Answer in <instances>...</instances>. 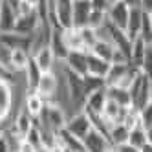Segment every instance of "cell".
I'll return each instance as SVG.
<instances>
[{
    "mask_svg": "<svg viewBox=\"0 0 152 152\" xmlns=\"http://www.w3.org/2000/svg\"><path fill=\"white\" fill-rule=\"evenodd\" d=\"M83 143H84V148L88 152H108V150H112V143L108 139V136L103 134L101 130L94 128V126L83 137Z\"/></svg>",
    "mask_w": 152,
    "mask_h": 152,
    "instance_id": "obj_4",
    "label": "cell"
},
{
    "mask_svg": "<svg viewBox=\"0 0 152 152\" xmlns=\"http://www.w3.org/2000/svg\"><path fill=\"white\" fill-rule=\"evenodd\" d=\"M128 132H130V128L125 123H112L108 126V139H110V143H112V150L117 145L126 143L128 141Z\"/></svg>",
    "mask_w": 152,
    "mask_h": 152,
    "instance_id": "obj_24",
    "label": "cell"
},
{
    "mask_svg": "<svg viewBox=\"0 0 152 152\" xmlns=\"http://www.w3.org/2000/svg\"><path fill=\"white\" fill-rule=\"evenodd\" d=\"M79 31H81V37H83L86 51H90V48L94 46V42L97 40V29H94L90 26H83V28H79Z\"/></svg>",
    "mask_w": 152,
    "mask_h": 152,
    "instance_id": "obj_35",
    "label": "cell"
},
{
    "mask_svg": "<svg viewBox=\"0 0 152 152\" xmlns=\"http://www.w3.org/2000/svg\"><path fill=\"white\" fill-rule=\"evenodd\" d=\"M106 22H108L106 11H95V9H92V13H90V17H88V24H86V26H90V28H94V29H99V28H103Z\"/></svg>",
    "mask_w": 152,
    "mask_h": 152,
    "instance_id": "obj_34",
    "label": "cell"
},
{
    "mask_svg": "<svg viewBox=\"0 0 152 152\" xmlns=\"http://www.w3.org/2000/svg\"><path fill=\"white\" fill-rule=\"evenodd\" d=\"M147 44H152V24H150V18H148V11L143 9V20H141V29H139V35Z\"/></svg>",
    "mask_w": 152,
    "mask_h": 152,
    "instance_id": "obj_33",
    "label": "cell"
},
{
    "mask_svg": "<svg viewBox=\"0 0 152 152\" xmlns=\"http://www.w3.org/2000/svg\"><path fill=\"white\" fill-rule=\"evenodd\" d=\"M0 79H6V81L15 83V73L9 70V68H6L4 64H0Z\"/></svg>",
    "mask_w": 152,
    "mask_h": 152,
    "instance_id": "obj_40",
    "label": "cell"
},
{
    "mask_svg": "<svg viewBox=\"0 0 152 152\" xmlns=\"http://www.w3.org/2000/svg\"><path fill=\"white\" fill-rule=\"evenodd\" d=\"M35 92L40 94L46 99V103H57V92H59V77L57 73L50 70V72H42L39 83L35 86Z\"/></svg>",
    "mask_w": 152,
    "mask_h": 152,
    "instance_id": "obj_3",
    "label": "cell"
},
{
    "mask_svg": "<svg viewBox=\"0 0 152 152\" xmlns=\"http://www.w3.org/2000/svg\"><path fill=\"white\" fill-rule=\"evenodd\" d=\"M141 20H143V7H141V6H132V7H130V13H128L126 28H125V31L128 33V37L132 40L139 35Z\"/></svg>",
    "mask_w": 152,
    "mask_h": 152,
    "instance_id": "obj_21",
    "label": "cell"
},
{
    "mask_svg": "<svg viewBox=\"0 0 152 152\" xmlns=\"http://www.w3.org/2000/svg\"><path fill=\"white\" fill-rule=\"evenodd\" d=\"M125 2L132 7V6H141V0H125Z\"/></svg>",
    "mask_w": 152,
    "mask_h": 152,
    "instance_id": "obj_43",
    "label": "cell"
},
{
    "mask_svg": "<svg viewBox=\"0 0 152 152\" xmlns=\"http://www.w3.org/2000/svg\"><path fill=\"white\" fill-rule=\"evenodd\" d=\"M125 110H126V106H121L119 103H115L114 99L108 97L104 106H103V114L101 115H103V119L108 125H112V123H123Z\"/></svg>",
    "mask_w": 152,
    "mask_h": 152,
    "instance_id": "obj_17",
    "label": "cell"
},
{
    "mask_svg": "<svg viewBox=\"0 0 152 152\" xmlns=\"http://www.w3.org/2000/svg\"><path fill=\"white\" fill-rule=\"evenodd\" d=\"M139 125L143 128H150L152 126V99L139 108Z\"/></svg>",
    "mask_w": 152,
    "mask_h": 152,
    "instance_id": "obj_36",
    "label": "cell"
},
{
    "mask_svg": "<svg viewBox=\"0 0 152 152\" xmlns=\"http://www.w3.org/2000/svg\"><path fill=\"white\" fill-rule=\"evenodd\" d=\"M0 42L6 44L7 48H26L31 53V42H33V35H24L18 31H4L0 33Z\"/></svg>",
    "mask_w": 152,
    "mask_h": 152,
    "instance_id": "obj_11",
    "label": "cell"
},
{
    "mask_svg": "<svg viewBox=\"0 0 152 152\" xmlns=\"http://www.w3.org/2000/svg\"><path fill=\"white\" fill-rule=\"evenodd\" d=\"M92 13V4L90 0H73V26L75 28H83L88 24V17Z\"/></svg>",
    "mask_w": 152,
    "mask_h": 152,
    "instance_id": "obj_16",
    "label": "cell"
},
{
    "mask_svg": "<svg viewBox=\"0 0 152 152\" xmlns=\"http://www.w3.org/2000/svg\"><path fill=\"white\" fill-rule=\"evenodd\" d=\"M33 125H35V117L31 115V114L26 110V108L22 106V108H20V112L17 114V117H15L13 128H15V130H17V132L22 136V137H24V136L28 134V130L33 126Z\"/></svg>",
    "mask_w": 152,
    "mask_h": 152,
    "instance_id": "obj_26",
    "label": "cell"
},
{
    "mask_svg": "<svg viewBox=\"0 0 152 152\" xmlns=\"http://www.w3.org/2000/svg\"><path fill=\"white\" fill-rule=\"evenodd\" d=\"M62 39H64V44L68 46L70 51H72V50H84V51H86L79 28H75V26L62 28Z\"/></svg>",
    "mask_w": 152,
    "mask_h": 152,
    "instance_id": "obj_25",
    "label": "cell"
},
{
    "mask_svg": "<svg viewBox=\"0 0 152 152\" xmlns=\"http://www.w3.org/2000/svg\"><path fill=\"white\" fill-rule=\"evenodd\" d=\"M92 126H94V125H92L90 115H88V114H86L83 108H81L79 112H75L73 115H70V117H68L66 126H64V128L70 130L72 134H75L77 137H81V139H83L86 134L90 132V128H92Z\"/></svg>",
    "mask_w": 152,
    "mask_h": 152,
    "instance_id": "obj_5",
    "label": "cell"
},
{
    "mask_svg": "<svg viewBox=\"0 0 152 152\" xmlns=\"http://www.w3.org/2000/svg\"><path fill=\"white\" fill-rule=\"evenodd\" d=\"M114 150H117V152H137L132 145H130V143H123V145H117Z\"/></svg>",
    "mask_w": 152,
    "mask_h": 152,
    "instance_id": "obj_41",
    "label": "cell"
},
{
    "mask_svg": "<svg viewBox=\"0 0 152 152\" xmlns=\"http://www.w3.org/2000/svg\"><path fill=\"white\" fill-rule=\"evenodd\" d=\"M106 92H108V97H110V99H114L121 106H130L132 104L128 88H123V86H106Z\"/></svg>",
    "mask_w": 152,
    "mask_h": 152,
    "instance_id": "obj_30",
    "label": "cell"
},
{
    "mask_svg": "<svg viewBox=\"0 0 152 152\" xmlns=\"http://www.w3.org/2000/svg\"><path fill=\"white\" fill-rule=\"evenodd\" d=\"M114 0H90L92 4V9H95V11H108V7L112 6Z\"/></svg>",
    "mask_w": 152,
    "mask_h": 152,
    "instance_id": "obj_38",
    "label": "cell"
},
{
    "mask_svg": "<svg viewBox=\"0 0 152 152\" xmlns=\"http://www.w3.org/2000/svg\"><path fill=\"white\" fill-rule=\"evenodd\" d=\"M128 66H130V61L126 62H110V66H108V72L104 75V86H114V84H119V81H121L125 77V73L128 72Z\"/></svg>",
    "mask_w": 152,
    "mask_h": 152,
    "instance_id": "obj_20",
    "label": "cell"
},
{
    "mask_svg": "<svg viewBox=\"0 0 152 152\" xmlns=\"http://www.w3.org/2000/svg\"><path fill=\"white\" fill-rule=\"evenodd\" d=\"M13 108V83L0 79V123H4Z\"/></svg>",
    "mask_w": 152,
    "mask_h": 152,
    "instance_id": "obj_9",
    "label": "cell"
},
{
    "mask_svg": "<svg viewBox=\"0 0 152 152\" xmlns=\"http://www.w3.org/2000/svg\"><path fill=\"white\" fill-rule=\"evenodd\" d=\"M24 139L31 145V148H33V150H46L44 148V143H42V134H40V130H39L37 125H33V126L28 130V134L24 136Z\"/></svg>",
    "mask_w": 152,
    "mask_h": 152,
    "instance_id": "obj_32",
    "label": "cell"
},
{
    "mask_svg": "<svg viewBox=\"0 0 152 152\" xmlns=\"http://www.w3.org/2000/svg\"><path fill=\"white\" fill-rule=\"evenodd\" d=\"M139 68H141V72L147 73L152 79V44H147V50H145V55H143V61H141Z\"/></svg>",
    "mask_w": 152,
    "mask_h": 152,
    "instance_id": "obj_37",
    "label": "cell"
},
{
    "mask_svg": "<svg viewBox=\"0 0 152 152\" xmlns=\"http://www.w3.org/2000/svg\"><path fill=\"white\" fill-rule=\"evenodd\" d=\"M17 4H11L9 0H2L0 4V33L11 31L17 22Z\"/></svg>",
    "mask_w": 152,
    "mask_h": 152,
    "instance_id": "obj_13",
    "label": "cell"
},
{
    "mask_svg": "<svg viewBox=\"0 0 152 152\" xmlns=\"http://www.w3.org/2000/svg\"><path fill=\"white\" fill-rule=\"evenodd\" d=\"M86 61H88V75L90 77H97V79H104V75L108 72V66H110V62L94 55L92 51H88V55H86Z\"/></svg>",
    "mask_w": 152,
    "mask_h": 152,
    "instance_id": "obj_23",
    "label": "cell"
},
{
    "mask_svg": "<svg viewBox=\"0 0 152 152\" xmlns=\"http://www.w3.org/2000/svg\"><path fill=\"white\" fill-rule=\"evenodd\" d=\"M22 73H24L26 90H28V92L35 90V86H37V83H39V77H40L42 70L37 66V62L33 61V57H29V62H28V66H26V70H24Z\"/></svg>",
    "mask_w": 152,
    "mask_h": 152,
    "instance_id": "obj_27",
    "label": "cell"
},
{
    "mask_svg": "<svg viewBox=\"0 0 152 152\" xmlns=\"http://www.w3.org/2000/svg\"><path fill=\"white\" fill-rule=\"evenodd\" d=\"M57 145L59 150H70V152H86L83 139L77 137L75 134H72L70 130L61 128L57 132Z\"/></svg>",
    "mask_w": 152,
    "mask_h": 152,
    "instance_id": "obj_10",
    "label": "cell"
},
{
    "mask_svg": "<svg viewBox=\"0 0 152 152\" xmlns=\"http://www.w3.org/2000/svg\"><path fill=\"white\" fill-rule=\"evenodd\" d=\"M9 150H13V148H11V141L7 137V132L0 130V152H9Z\"/></svg>",
    "mask_w": 152,
    "mask_h": 152,
    "instance_id": "obj_39",
    "label": "cell"
},
{
    "mask_svg": "<svg viewBox=\"0 0 152 152\" xmlns=\"http://www.w3.org/2000/svg\"><path fill=\"white\" fill-rule=\"evenodd\" d=\"M86 55H88V51L84 50H72L68 51L66 59H64V66L68 70L79 73V75H88V61H86Z\"/></svg>",
    "mask_w": 152,
    "mask_h": 152,
    "instance_id": "obj_8",
    "label": "cell"
},
{
    "mask_svg": "<svg viewBox=\"0 0 152 152\" xmlns=\"http://www.w3.org/2000/svg\"><path fill=\"white\" fill-rule=\"evenodd\" d=\"M40 123H44L46 126H50L51 130L59 132L61 128L66 126V121H68V115L64 112V108L59 104V103H46L42 114L37 117Z\"/></svg>",
    "mask_w": 152,
    "mask_h": 152,
    "instance_id": "obj_2",
    "label": "cell"
},
{
    "mask_svg": "<svg viewBox=\"0 0 152 152\" xmlns=\"http://www.w3.org/2000/svg\"><path fill=\"white\" fill-rule=\"evenodd\" d=\"M108 99V92H106V86L101 84L94 88L84 99V104H83V110L84 112H90V114H103V106Z\"/></svg>",
    "mask_w": 152,
    "mask_h": 152,
    "instance_id": "obj_6",
    "label": "cell"
},
{
    "mask_svg": "<svg viewBox=\"0 0 152 152\" xmlns=\"http://www.w3.org/2000/svg\"><path fill=\"white\" fill-rule=\"evenodd\" d=\"M128 13H130V6L125 2V0H114L112 6L108 7L106 17L108 22H112L117 28H126V20H128Z\"/></svg>",
    "mask_w": 152,
    "mask_h": 152,
    "instance_id": "obj_7",
    "label": "cell"
},
{
    "mask_svg": "<svg viewBox=\"0 0 152 152\" xmlns=\"http://www.w3.org/2000/svg\"><path fill=\"white\" fill-rule=\"evenodd\" d=\"M31 53L26 48H11V53H9V68H11L13 73H22L29 62Z\"/></svg>",
    "mask_w": 152,
    "mask_h": 152,
    "instance_id": "obj_18",
    "label": "cell"
},
{
    "mask_svg": "<svg viewBox=\"0 0 152 152\" xmlns=\"http://www.w3.org/2000/svg\"><path fill=\"white\" fill-rule=\"evenodd\" d=\"M31 57H33V61L37 62V66L42 72H50V70L55 68L57 57H55V53H53V50L50 48V44H44V46L37 48L33 53H31Z\"/></svg>",
    "mask_w": 152,
    "mask_h": 152,
    "instance_id": "obj_12",
    "label": "cell"
},
{
    "mask_svg": "<svg viewBox=\"0 0 152 152\" xmlns=\"http://www.w3.org/2000/svg\"><path fill=\"white\" fill-rule=\"evenodd\" d=\"M126 143H130L137 152L145 147V143H147V128H143L141 125H137V126H132L130 128V132H128V141Z\"/></svg>",
    "mask_w": 152,
    "mask_h": 152,
    "instance_id": "obj_29",
    "label": "cell"
},
{
    "mask_svg": "<svg viewBox=\"0 0 152 152\" xmlns=\"http://www.w3.org/2000/svg\"><path fill=\"white\" fill-rule=\"evenodd\" d=\"M50 48L53 50V53H55V57L59 62H62L64 59H66L68 55V46L64 44V39H62V28H53L51 29V35H50Z\"/></svg>",
    "mask_w": 152,
    "mask_h": 152,
    "instance_id": "obj_19",
    "label": "cell"
},
{
    "mask_svg": "<svg viewBox=\"0 0 152 152\" xmlns=\"http://www.w3.org/2000/svg\"><path fill=\"white\" fill-rule=\"evenodd\" d=\"M90 51L94 53V55L97 57H101L108 62H112V57H114V51H115V46L112 44V42H108V40H101V39H97L94 42V46L90 48Z\"/></svg>",
    "mask_w": 152,
    "mask_h": 152,
    "instance_id": "obj_28",
    "label": "cell"
},
{
    "mask_svg": "<svg viewBox=\"0 0 152 152\" xmlns=\"http://www.w3.org/2000/svg\"><path fill=\"white\" fill-rule=\"evenodd\" d=\"M147 141L152 145V126H150V128H147Z\"/></svg>",
    "mask_w": 152,
    "mask_h": 152,
    "instance_id": "obj_44",
    "label": "cell"
},
{
    "mask_svg": "<svg viewBox=\"0 0 152 152\" xmlns=\"http://www.w3.org/2000/svg\"><path fill=\"white\" fill-rule=\"evenodd\" d=\"M22 106H24L33 117H39V115L42 114V110H44V106H46V99H44L40 94H37L35 90H31V92H26L24 104H22Z\"/></svg>",
    "mask_w": 152,
    "mask_h": 152,
    "instance_id": "obj_22",
    "label": "cell"
},
{
    "mask_svg": "<svg viewBox=\"0 0 152 152\" xmlns=\"http://www.w3.org/2000/svg\"><path fill=\"white\" fill-rule=\"evenodd\" d=\"M39 24H40L39 13L33 11V13H28V15H18L13 29L18 31V33H24V35H33L39 28Z\"/></svg>",
    "mask_w": 152,
    "mask_h": 152,
    "instance_id": "obj_15",
    "label": "cell"
},
{
    "mask_svg": "<svg viewBox=\"0 0 152 152\" xmlns=\"http://www.w3.org/2000/svg\"><path fill=\"white\" fill-rule=\"evenodd\" d=\"M0 4H2V0H0Z\"/></svg>",
    "mask_w": 152,
    "mask_h": 152,
    "instance_id": "obj_46",
    "label": "cell"
},
{
    "mask_svg": "<svg viewBox=\"0 0 152 152\" xmlns=\"http://www.w3.org/2000/svg\"><path fill=\"white\" fill-rule=\"evenodd\" d=\"M145 50H147V42L141 39V37H136V39L132 40V48H130V62L136 64L137 68L141 66V61H143ZM139 70H141V68H139Z\"/></svg>",
    "mask_w": 152,
    "mask_h": 152,
    "instance_id": "obj_31",
    "label": "cell"
},
{
    "mask_svg": "<svg viewBox=\"0 0 152 152\" xmlns=\"http://www.w3.org/2000/svg\"><path fill=\"white\" fill-rule=\"evenodd\" d=\"M53 6H55V18L61 28H70L73 26V0H53Z\"/></svg>",
    "mask_w": 152,
    "mask_h": 152,
    "instance_id": "obj_14",
    "label": "cell"
},
{
    "mask_svg": "<svg viewBox=\"0 0 152 152\" xmlns=\"http://www.w3.org/2000/svg\"><path fill=\"white\" fill-rule=\"evenodd\" d=\"M148 18H150V24H152V11H148Z\"/></svg>",
    "mask_w": 152,
    "mask_h": 152,
    "instance_id": "obj_45",
    "label": "cell"
},
{
    "mask_svg": "<svg viewBox=\"0 0 152 152\" xmlns=\"http://www.w3.org/2000/svg\"><path fill=\"white\" fill-rule=\"evenodd\" d=\"M130 99H132V104L136 108H141L145 106L150 99H152V79L148 77L147 73L139 72L137 77L132 81V84H130Z\"/></svg>",
    "mask_w": 152,
    "mask_h": 152,
    "instance_id": "obj_1",
    "label": "cell"
},
{
    "mask_svg": "<svg viewBox=\"0 0 152 152\" xmlns=\"http://www.w3.org/2000/svg\"><path fill=\"white\" fill-rule=\"evenodd\" d=\"M141 7L145 11H152V0H141Z\"/></svg>",
    "mask_w": 152,
    "mask_h": 152,
    "instance_id": "obj_42",
    "label": "cell"
}]
</instances>
